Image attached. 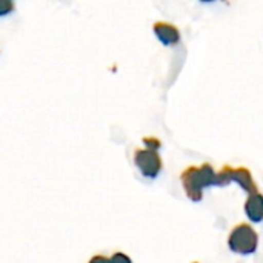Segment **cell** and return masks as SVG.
Segmentation results:
<instances>
[{
    "label": "cell",
    "instance_id": "cell-11",
    "mask_svg": "<svg viewBox=\"0 0 263 263\" xmlns=\"http://www.w3.org/2000/svg\"><path fill=\"white\" fill-rule=\"evenodd\" d=\"M193 263H197V262H193Z\"/></svg>",
    "mask_w": 263,
    "mask_h": 263
},
{
    "label": "cell",
    "instance_id": "cell-1",
    "mask_svg": "<svg viewBox=\"0 0 263 263\" xmlns=\"http://www.w3.org/2000/svg\"><path fill=\"white\" fill-rule=\"evenodd\" d=\"M180 180L186 196L193 202H200L203 197V190L216 186L217 173L210 163H203L200 166H188L182 173Z\"/></svg>",
    "mask_w": 263,
    "mask_h": 263
},
{
    "label": "cell",
    "instance_id": "cell-10",
    "mask_svg": "<svg viewBox=\"0 0 263 263\" xmlns=\"http://www.w3.org/2000/svg\"><path fill=\"white\" fill-rule=\"evenodd\" d=\"M88 263H112V260H111V257H106V256L97 254V256H92Z\"/></svg>",
    "mask_w": 263,
    "mask_h": 263
},
{
    "label": "cell",
    "instance_id": "cell-9",
    "mask_svg": "<svg viewBox=\"0 0 263 263\" xmlns=\"http://www.w3.org/2000/svg\"><path fill=\"white\" fill-rule=\"evenodd\" d=\"M12 9H14V3H11L9 0H0V14L2 15L11 12Z\"/></svg>",
    "mask_w": 263,
    "mask_h": 263
},
{
    "label": "cell",
    "instance_id": "cell-5",
    "mask_svg": "<svg viewBox=\"0 0 263 263\" xmlns=\"http://www.w3.org/2000/svg\"><path fill=\"white\" fill-rule=\"evenodd\" d=\"M154 34L156 37L166 46L177 45L180 42V31L168 22H156L154 23Z\"/></svg>",
    "mask_w": 263,
    "mask_h": 263
},
{
    "label": "cell",
    "instance_id": "cell-4",
    "mask_svg": "<svg viewBox=\"0 0 263 263\" xmlns=\"http://www.w3.org/2000/svg\"><path fill=\"white\" fill-rule=\"evenodd\" d=\"M134 163L140 170V173L149 179H156L163 168L159 153L146 148H139L134 151Z\"/></svg>",
    "mask_w": 263,
    "mask_h": 263
},
{
    "label": "cell",
    "instance_id": "cell-6",
    "mask_svg": "<svg viewBox=\"0 0 263 263\" xmlns=\"http://www.w3.org/2000/svg\"><path fill=\"white\" fill-rule=\"evenodd\" d=\"M245 214L254 223L263 222V194L257 193V194L248 196L245 202Z\"/></svg>",
    "mask_w": 263,
    "mask_h": 263
},
{
    "label": "cell",
    "instance_id": "cell-8",
    "mask_svg": "<svg viewBox=\"0 0 263 263\" xmlns=\"http://www.w3.org/2000/svg\"><path fill=\"white\" fill-rule=\"evenodd\" d=\"M111 260H112V263H133L129 256H126L125 253H114Z\"/></svg>",
    "mask_w": 263,
    "mask_h": 263
},
{
    "label": "cell",
    "instance_id": "cell-3",
    "mask_svg": "<svg viewBox=\"0 0 263 263\" xmlns=\"http://www.w3.org/2000/svg\"><path fill=\"white\" fill-rule=\"evenodd\" d=\"M219 182L222 186H227L231 182H236L248 196L257 194L259 188L251 176V171L248 168L239 166V168H231L228 165H225L220 171H219Z\"/></svg>",
    "mask_w": 263,
    "mask_h": 263
},
{
    "label": "cell",
    "instance_id": "cell-2",
    "mask_svg": "<svg viewBox=\"0 0 263 263\" xmlns=\"http://www.w3.org/2000/svg\"><path fill=\"white\" fill-rule=\"evenodd\" d=\"M228 247L233 253L240 256L254 254L259 247V236L250 223H239L230 233Z\"/></svg>",
    "mask_w": 263,
    "mask_h": 263
},
{
    "label": "cell",
    "instance_id": "cell-7",
    "mask_svg": "<svg viewBox=\"0 0 263 263\" xmlns=\"http://www.w3.org/2000/svg\"><path fill=\"white\" fill-rule=\"evenodd\" d=\"M143 145L146 146V149H153V151H157L160 146H162V142L156 137H143Z\"/></svg>",
    "mask_w": 263,
    "mask_h": 263
}]
</instances>
